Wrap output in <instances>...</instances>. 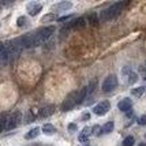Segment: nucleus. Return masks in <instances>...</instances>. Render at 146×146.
<instances>
[{
	"label": "nucleus",
	"mask_w": 146,
	"mask_h": 146,
	"mask_svg": "<svg viewBox=\"0 0 146 146\" xmlns=\"http://www.w3.org/2000/svg\"><path fill=\"white\" fill-rule=\"evenodd\" d=\"M55 32V26H46L42 29H38L37 32L30 34V40H32V46H38V45L44 44L48 38L51 37Z\"/></svg>",
	"instance_id": "1"
},
{
	"label": "nucleus",
	"mask_w": 146,
	"mask_h": 146,
	"mask_svg": "<svg viewBox=\"0 0 146 146\" xmlns=\"http://www.w3.org/2000/svg\"><path fill=\"white\" fill-rule=\"evenodd\" d=\"M123 7H124V3H121V1L113 3L112 6H109L108 8L102 10L101 13H100L98 21H100V22H107V21H111V19L116 18V17L123 11Z\"/></svg>",
	"instance_id": "2"
},
{
	"label": "nucleus",
	"mask_w": 146,
	"mask_h": 146,
	"mask_svg": "<svg viewBox=\"0 0 146 146\" xmlns=\"http://www.w3.org/2000/svg\"><path fill=\"white\" fill-rule=\"evenodd\" d=\"M6 48L7 51H8V55L10 56H19L21 55V52L23 49V46L21 44V41H19V38H14V40H10V41H7L6 42Z\"/></svg>",
	"instance_id": "3"
},
{
	"label": "nucleus",
	"mask_w": 146,
	"mask_h": 146,
	"mask_svg": "<svg viewBox=\"0 0 146 146\" xmlns=\"http://www.w3.org/2000/svg\"><path fill=\"white\" fill-rule=\"evenodd\" d=\"M102 92L104 93H111V92H113L116 88H117V78L116 75H108L105 79H104V82H102Z\"/></svg>",
	"instance_id": "4"
},
{
	"label": "nucleus",
	"mask_w": 146,
	"mask_h": 146,
	"mask_svg": "<svg viewBox=\"0 0 146 146\" xmlns=\"http://www.w3.org/2000/svg\"><path fill=\"white\" fill-rule=\"evenodd\" d=\"M76 96H78V92H72V93H70V94L66 97L63 105H62V109H63L64 112L71 111L75 105H78V98H76Z\"/></svg>",
	"instance_id": "5"
},
{
	"label": "nucleus",
	"mask_w": 146,
	"mask_h": 146,
	"mask_svg": "<svg viewBox=\"0 0 146 146\" xmlns=\"http://www.w3.org/2000/svg\"><path fill=\"white\" fill-rule=\"evenodd\" d=\"M22 120V113L21 112H14L11 116H8V120H7V127L6 130H13V128L18 127L19 123Z\"/></svg>",
	"instance_id": "6"
},
{
	"label": "nucleus",
	"mask_w": 146,
	"mask_h": 146,
	"mask_svg": "<svg viewBox=\"0 0 146 146\" xmlns=\"http://www.w3.org/2000/svg\"><path fill=\"white\" fill-rule=\"evenodd\" d=\"M109 109H111L109 102L108 101H101L93 108V112H94V115H97V116H104V115L108 113Z\"/></svg>",
	"instance_id": "7"
},
{
	"label": "nucleus",
	"mask_w": 146,
	"mask_h": 146,
	"mask_svg": "<svg viewBox=\"0 0 146 146\" xmlns=\"http://www.w3.org/2000/svg\"><path fill=\"white\" fill-rule=\"evenodd\" d=\"M26 10H27V13L29 15H32V17H36L41 10H42V6L40 4V3H36V1H30L27 6H26Z\"/></svg>",
	"instance_id": "8"
},
{
	"label": "nucleus",
	"mask_w": 146,
	"mask_h": 146,
	"mask_svg": "<svg viewBox=\"0 0 146 146\" xmlns=\"http://www.w3.org/2000/svg\"><path fill=\"white\" fill-rule=\"evenodd\" d=\"M131 107H133L131 98H123V100L119 101V104H117V108L120 109L121 112H128V111H131Z\"/></svg>",
	"instance_id": "9"
},
{
	"label": "nucleus",
	"mask_w": 146,
	"mask_h": 146,
	"mask_svg": "<svg viewBox=\"0 0 146 146\" xmlns=\"http://www.w3.org/2000/svg\"><path fill=\"white\" fill-rule=\"evenodd\" d=\"M72 7V3L71 1H60V3H56L52 6V10L53 11H67Z\"/></svg>",
	"instance_id": "10"
},
{
	"label": "nucleus",
	"mask_w": 146,
	"mask_h": 146,
	"mask_svg": "<svg viewBox=\"0 0 146 146\" xmlns=\"http://www.w3.org/2000/svg\"><path fill=\"white\" fill-rule=\"evenodd\" d=\"M90 135H92V130H90L89 127H83V130L79 133V135H78V141L82 142V143H85V142L89 141Z\"/></svg>",
	"instance_id": "11"
},
{
	"label": "nucleus",
	"mask_w": 146,
	"mask_h": 146,
	"mask_svg": "<svg viewBox=\"0 0 146 146\" xmlns=\"http://www.w3.org/2000/svg\"><path fill=\"white\" fill-rule=\"evenodd\" d=\"M10 59V55H8V51L6 48V44L0 42V60L1 62H7Z\"/></svg>",
	"instance_id": "12"
},
{
	"label": "nucleus",
	"mask_w": 146,
	"mask_h": 146,
	"mask_svg": "<svg viewBox=\"0 0 146 146\" xmlns=\"http://www.w3.org/2000/svg\"><path fill=\"white\" fill-rule=\"evenodd\" d=\"M41 131H42L45 135H53V134L56 133V128H55V126H52V124H49V123H46V124L42 126Z\"/></svg>",
	"instance_id": "13"
},
{
	"label": "nucleus",
	"mask_w": 146,
	"mask_h": 146,
	"mask_svg": "<svg viewBox=\"0 0 146 146\" xmlns=\"http://www.w3.org/2000/svg\"><path fill=\"white\" fill-rule=\"evenodd\" d=\"M88 97V89L86 88H81L79 92H78V96H76V98H78V104H82L85 101V98Z\"/></svg>",
	"instance_id": "14"
},
{
	"label": "nucleus",
	"mask_w": 146,
	"mask_h": 146,
	"mask_svg": "<svg viewBox=\"0 0 146 146\" xmlns=\"http://www.w3.org/2000/svg\"><path fill=\"white\" fill-rule=\"evenodd\" d=\"M40 133H41V130L38 127H36V128H32L29 133L25 135V138L26 139H34V138H37L38 135H40Z\"/></svg>",
	"instance_id": "15"
},
{
	"label": "nucleus",
	"mask_w": 146,
	"mask_h": 146,
	"mask_svg": "<svg viewBox=\"0 0 146 146\" xmlns=\"http://www.w3.org/2000/svg\"><path fill=\"white\" fill-rule=\"evenodd\" d=\"M7 120H8V115H7V113H1V115H0V133H1L3 130H6Z\"/></svg>",
	"instance_id": "16"
},
{
	"label": "nucleus",
	"mask_w": 146,
	"mask_h": 146,
	"mask_svg": "<svg viewBox=\"0 0 146 146\" xmlns=\"http://www.w3.org/2000/svg\"><path fill=\"white\" fill-rule=\"evenodd\" d=\"M113 127H115L113 121H108V123H105V124L102 126L101 131H102L104 134H109V133H112V130H113Z\"/></svg>",
	"instance_id": "17"
},
{
	"label": "nucleus",
	"mask_w": 146,
	"mask_h": 146,
	"mask_svg": "<svg viewBox=\"0 0 146 146\" xmlns=\"http://www.w3.org/2000/svg\"><path fill=\"white\" fill-rule=\"evenodd\" d=\"M137 81H138V74L134 72V71H131V72L127 75V82L130 83V85H134Z\"/></svg>",
	"instance_id": "18"
},
{
	"label": "nucleus",
	"mask_w": 146,
	"mask_h": 146,
	"mask_svg": "<svg viewBox=\"0 0 146 146\" xmlns=\"http://www.w3.org/2000/svg\"><path fill=\"white\" fill-rule=\"evenodd\" d=\"M145 93V88L143 86H139V88H134L133 90H131V94L134 96V97H141V96Z\"/></svg>",
	"instance_id": "19"
},
{
	"label": "nucleus",
	"mask_w": 146,
	"mask_h": 146,
	"mask_svg": "<svg viewBox=\"0 0 146 146\" xmlns=\"http://www.w3.org/2000/svg\"><path fill=\"white\" fill-rule=\"evenodd\" d=\"M96 88H97V79H93V81H90L89 86L86 88V89H88V96L92 94V93H93V92L96 90Z\"/></svg>",
	"instance_id": "20"
},
{
	"label": "nucleus",
	"mask_w": 146,
	"mask_h": 146,
	"mask_svg": "<svg viewBox=\"0 0 146 146\" xmlns=\"http://www.w3.org/2000/svg\"><path fill=\"white\" fill-rule=\"evenodd\" d=\"M53 112V107H45V108L41 109V116H49V115Z\"/></svg>",
	"instance_id": "21"
},
{
	"label": "nucleus",
	"mask_w": 146,
	"mask_h": 146,
	"mask_svg": "<svg viewBox=\"0 0 146 146\" xmlns=\"http://www.w3.org/2000/svg\"><path fill=\"white\" fill-rule=\"evenodd\" d=\"M134 137H126L123 141V146H133L134 145Z\"/></svg>",
	"instance_id": "22"
},
{
	"label": "nucleus",
	"mask_w": 146,
	"mask_h": 146,
	"mask_svg": "<svg viewBox=\"0 0 146 146\" xmlns=\"http://www.w3.org/2000/svg\"><path fill=\"white\" fill-rule=\"evenodd\" d=\"M55 19H56V15H55V14H48V15L42 17L41 22H49V21H55Z\"/></svg>",
	"instance_id": "23"
},
{
	"label": "nucleus",
	"mask_w": 146,
	"mask_h": 146,
	"mask_svg": "<svg viewBox=\"0 0 146 146\" xmlns=\"http://www.w3.org/2000/svg\"><path fill=\"white\" fill-rule=\"evenodd\" d=\"M26 22H27L26 17H19V18L17 19V25H18L19 27H23V26L26 25Z\"/></svg>",
	"instance_id": "24"
},
{
	"label": "nucleus",
	"mask_w": 146,
	"mask_h": 146,
	"mask_svg": "<svg viewBox=\"0 0 146 146\" xmlns=\"http://www.w3.org/2000/svg\"><path fill=\"white\" fill-rule=\"evenodd\" d=\"M101 131V127L100 126H94V127L92 128V134H94V135H98Z\"/></svg>",
	"instance_id": "25"
},
{
	"label": "nucleus",
	"mask_w": 146,
	"mask_h": 146,
	"mask_svg": "<svg viewBox=\"0 0 146 146\" xmlns=\"http://www.w3.org/2000/svg\"><path fill=\"white\" fill-rule=\"evenodd\" d=\"M138 124H141V126H146V115L141 116L139 119H138Z\"/></svg>",
	"instance_id": "26"
},
{
	"label": "nucleus",
	"mask_w": 146,
	"mask_h": 146,
	"mask_svg": "<svg viewBox=\"0 0 146 146\" xmlns=\"http://www.w3.org/2000/svg\"><path fill=\"white\" fill-rule=\"evenodd\" d=\"M68 130H70V131H74V130H76V126L71 123V124H68Z\"/></svg>",
	"instance_id": "27"
},
{
	"label": "nucleus",
	"mask_w": 146,
	"mask_h": 146,
	"mask_svg": "<svg viewBox=\"0 0 146 146\" xmlns=\"http://www.w3.org/2000/svg\"><path fill=\"white\" fill-rule=\"evenodd\" d=\"M71 15H66V17H63V18H59V21L62 22V21H67V19H70Z\"/></svg>",
	"instance_id": "28"
},
{
	"label": "nucleus",
	"mask_w": 146,
	"mask_h": 146,
	"mask_svg": "<svg viewBox=\"0 0 146 146\" xmlns=\"http://www.w3.org/2000/svg\"><path fill=\"white\" fill-rule=\"evenodd\" d=\"M141 72H142V75H143V78L146 79V70L143 68V67H141Z\"/></svg>",
	"instance_id": "29"
},
{
	"label": "nucleus",
	"mask_w": 146,
	"mask_h": 146,
	"mask_svg": "<svg viewBox=\"0 0 146 146\" xmlns=\"http://www.w3.org/2000/svg\"><path fill=\"white\" fill-rule=\"evenodd\" d=\"M139 146H146V143H141V145Z\"/></svg>",
	"instance_id": "30"
}]
</instances>
